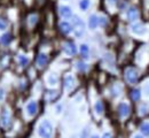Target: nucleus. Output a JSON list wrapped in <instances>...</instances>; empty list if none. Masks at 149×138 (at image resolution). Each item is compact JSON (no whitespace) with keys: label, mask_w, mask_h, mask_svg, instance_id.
Instances as JSON below:
<instances>
[{"label":"nucleus","mask_w":149,"mask_h":138,"mask_svg":"<svg viewBox=\"0 0 149 138\" xmlns=\"http://www.w3.org/2000/svg\"><path fill=\"white\" fill-rule=\"evenodd\" d=\"M38 134H39V136L41 138H51L52 137V134H53L52 124L48 121L44 120L39 124V127H38Z\"/></svg>","instance_id":"1"},{"label":"nucleus","mask_w":149,"mask_h":138,"mask_svg":"<svg viewBox=\"0 0 149 138\" xmlns=\"http://www.w3.org/2000/svg\"><path fill=\"white\" fill-rule=\"evenodd\" d=\"M138 71L134 69V68H127L125 70V79L130 83V84H134L136 81H138Z\"/></svg>","instance_id":"2"},{"label":"nucleus","mask_w":149,"mask_h":138,"mask_svg":"<svg viewBox=\"0 0 149 138\" xmlns=\"http://www.w3.org/2000/svg\"><path fill=\"white\" fill-rule=\"evenodd\" d=\"M130 106L126 102L119 104V106H118V114H119L120 118H127L130 115Z\"/></svg>","instance_id":"3"},{"label":"nucleus","mask_w":149,"mask_h":138,"mask_svg":"<svg viewBox=\"0 0 149 138\" xmlns=\"http://www.w3.org/2000/svg\"><path fill=\"white\" fill-rule=\"evenodd\" d=\"M74 30H76V35L77 36H81L83 32H84V23L83 21L80 20L79 18H74Z\"/></svg>","instance_id":"4"},{"label":"nucleus","mask_w":149,"mask_h":138,"mask_svg":"<svg viewBox=\"0 0 149 138\" xmlns=\"http://www.w3.org/2000/svg\"><path fill=\"white\" fill-rule=\"evenodd\" d=\"M63 50H64V52H65L68 55H74V54H76V52H77L76 45H74V43H71V41L65 43L64 46H63Z\"/></svg>","instance_id":"5"},{"label":"nucleus","mask_w":149,"mask_h":138,"mask_svg":"<svg viewBox=\"0 0 149 138\" xmlns=\"http://www.w3.org/2000/svg\"><path fill=\"white\" fill-rule=\"evenodd\" d=\"M139 18H140V13L135 7H131L130 9L127 11V19L130 21H132V22L136 21Z\"/></svg>","instance_id":"6"},{"label":"nucleus","mask_w":149,"mask_h":138,"mask_svg":"<svg viewBox=\"0 0 149 138\" xmlns=\"http://www.w3.org/2000/svg\"><path fill=\"white\" fill-rule=\"evenodd\" d=\"M38 106L36 101H30L26 106V112H28V115L29 116H35L36 113H37Z\"/></svg>","instance_id":"7"},{"label":"nucleus","mask_w":149,"mask_h":138,"mask_svg":"<svg viewBox=\"0 0 149 138\" xmlns=\"http://www.w3.org/2000/svg\"><path fill=\"white\" fill-rule=\"evenodd\" d=\"M131 30H132V32L135 34V35H143V34L146 32V29H145V27H143L141 23H135V24H133V25L131 27Z\"/></svg>","instance_id":"8"},{"label":"nucleus","mask_w":149,"mask_h":138,"mask_svg":"<svg viewBox=\"0 0 149 138\" xmlns=\"http://www.w3.org/2000/svg\"><path fill=\"white\" fill-rule=\"evenodd\" d=\"M10 123V114L8 112V109H5L2 113V118H1V127L7 128Z\"/></svg>","instance_id":"9"},{"label":"nucleus","mask_w":149,"mask_h":138,"mask_svg":"<svg viewBox=\"0 0 149 138\" xmlns=\"http://www.w3.org/2000/svg\"><path fill=\"white\" fill-rule=\"evenodd\" d=\"M60 14L64 19H69V18L72 16V12L68 6H61L60 7Z\"/></svg>","instance_id":"10"},{"label":"nucleus","mask_w":149,"mask_h":138,"mask_svg":"<svg viewBox=\"0 0 149 138\" xmlns=\"http://www.w3.org/2000/svg\"><path fill=\"white\" fill-rule=\"evenodd\" d=\"M74 76H71V75H69V76H67L65 78H64V88L67 89V90H71L72 88L74 86Z\"/></svg>","instance_id":"11"},{"label":"nucleus","mask_w":149,"mask_h":138,"mask_svg":"<svg viewBox=\"0 0 149 138\" xmlns=\"http://www.w3.org/2000/svg\"><path fill=\"white\" fill-rule=\"evenodd\" d=\"M47 61H48V57L46 55V54H44V53H41V54H39L37 58V64L40 67V68H42L44 66H46V63H47Z\"/></svg>","instance_id":"12"},{"label":"nucleus","mask_w":149,"mask_h":138,"mask_svg":"<svg viewBox=\"0 0 149 138\" xmlns=\"http://www.w3.org/2000/svg\"><path fill=\"white\" fill-rule=\"evenodd\" d=\"M60 30H61L63 34L68 35V34L71 32L72 28H71V25H70L68 22H61V23H60Z\"/></svg>","instance_id":"13"},{"label":"nucleus","mask_w":149,"mask_h":138,"mask_svg":"<svg viewBox=\"0 0 149 138\" xmlns=\"http://www.w3.org/2000/svg\"><path fill=\"white\" fill-rule=\"evenodd\" d=\"M99 24V18L96 15H91L90 16V20H88V27L91 29H95Z\"/></svg>","instance_id":"14"},{"label":"nucleus","mask_w":149,"mask_h":138,"mask_svg":"<svg viewBox=\"0 0 149 138\" xmlns=\"http://www.w3.org/2000/svg\"><path fill=\"white\" fill-rule=\"evenodd\" d=\"M88 52H90V48L87 45H85V44L80 45V53H81L83 58H85V59L88 58Z\"/></svg>","instance_id":"15"},{"label":"nucleus","mask_w":149,"mask_h":138,"mask_svg":"<svg viewBox=\"0 0 149 138\" xmlns=\"http://www.w3.org/2000/svg\"><path fill=\"white\" fill-rule=\"evenodd\" d=\"M94 109H95V112H96V114H102L103 113V104L101 102V101H96V104H95V106H94Z\"/></svg>","instance_id":"16"},{"label":"nucleus","mask_w":149,"mask_h":138,"mask_svg":"<svg viewBox=\"0 0 149 138\" xmlns=\"http://www.w3.org/2000/svg\"><path fill=\"white\" fill-rule=\"evenodd\" d=\"M10 37H12V36H10L9 34H5V35H2V36H1V38H0L1 44H3V45L9 44V41L12 40V38H10Z\"/></svg>","instance_id":"17"},{"label":"nucleus","mask_w":149,"mask_h":138,"mask_svg":"<svg viewBox=\"0 0 149 138\" xmlns=\"http://www.w3.org/2000/svg\"><path fill=\"white\" fill-rule=\"evenodd\" d=\"M131 97H132V99H133L134 101H138L139 99L141 98V93H140V90H138V89L133 90V91H132V93H131Z\"/></svg>","instance_id":"18"},{"label":"nucleus","mask_w":149,"mask_h":138,"mask_svg":"<svg viewBox=\"0 0 149 138\" xmlns=\"http://www.w3.org/2000/svg\"><path fill=\"white\" fill-rule=\"evenodd\" d=\"M140 130L145 136H149V123H142Z\"/></svg>","instance_id":"19"},{"label":"nucleus","mask_w":149,"mask_h":138,"mask_svg":"<svg viewBox=\"0 0 149 138\" xmlns=\"http://www.w3.org/2000/svg\"><path fill=\"white\" fill-rule=\"evenodd\" d=\"M79 7L83 11H86L90 7V0H80L79 1Z\"/></svg>","instance_id":"20"},{"label":"nucleus","mask_w":149,"mask_h":138,"mask_svg":"<svg viewBox=\"0 0 149 138\" xmlns=\"http://www.w3.org/2000/svg\"><path fill=\"white\" fill-rule=\"evenodd\" d=\"M47 82H48L49 85H55V84H57V77H56V75L51 74V75L47 77Z\"/></svg>","instance_id":"21"},{"label":"nucleus","mask_w":149,"mask_h":138,"mask_svg":"<svg viewBox=\"0 0 149 138\" xmlns=\"http://www.w3.org/2000/svg\"><path fill=\"white\" fill-rule=\"evenodd\" d=\"M19 64H21L22 67H24V66H26V64H28V62H29V59H28L26 57H24V55H19Z\"/></svg>","instance_id":"22"},{"label":"nucleus","mask_w":149,"mask_h":138,"mask_svg":"<svg viewBox=\"0 0 149 138\" xmlns=\"http://www.w3.org/2000/svg\"><path fill=\"white\" fill-rule=\"evenodd\" d=\"M57 97V91H48L47 92V99L49 100H53Z\"/></svg>","instance_id":"23"},{"label":"nucleus","mask_w":149,"mask_h":138,"mask_svg":"<svg viewBox=\"0 0 149 138\" xmlns=\"http://www.w3.org/2000/svg\"><path fill=\"white\" fill-rule=\"evenodd\" d=\"M37 15H31L30 18H29V23H30V25L31 27H33L35 24H36V22H37Z\"/></svg>","instance_id":"24"},{"label":"nucleus","mask_w":149,"mask_h":138,"mask_svg":"<svg viewBox=\"0 0 149 138\" xmlns=\"http://www.w3.org/2000/svg\"><path fill=\"white\" fill-rule=\"evenodd\" d=\"M147 111H148V106H147V105H145V104H142V105H141V107H140V114H141V115H143V114H146V113H147Z\"/></svg>","instance_id":"25"},{"label":"nucleus","mask_w":149,"mask_h":138,"mask_svg":"<svg viewBox=\"0 0 149 138\" xmlns=\"http://www.w3.org/2000/svg\"><path fill=\"white\" fill-rule=\"evenodd\" d=\"M77 68H78L79 70H81V71H83V70H85L87 67H86V64H85V63H83V62H77Z\"/></svg>","instance_id":"26"},{"label":"nucleus","mask_w":149,"mask_h":138,"mask_svg":"<svg viewBox=\"0 0 149 138\" xmlns=\"http://www.w3.org/2000/svg\"><path fill=\"white\" fill-rule=\"evenodd\" d=\"M6 27H7V22L5 20H2V19H0V30L6 29Z\"/></svg>","instance_id":"27"},{"label":"nucleus","mask_w":149,"mask_h":138,"mask_svg":"<svg viewBox=\"0 0 149 138\" xmlns=\"http://www.w3.org/2000/svg\"><path fill=\"white\" fill-rule=\"evenodd\" d=\"M99 23H100L101 25H104V24L107 23V21H106V18H103V16H102V18H100V19H99Z\"/></svg>","instance_id":"28"},{"label":"nucleus","mask_w":149,"mask_h":138,"mask_svg":"<svg viewBox=\"0 0 149 138\" xmlns=\"http://www.w3.org/2000/svg\"><path fill=\"white\" fill-rule=\"evenodd\" d=\"M102 138H111V135L109 134V132H106L104 135H103V137Z\"/></svg>","instance_id":"29"},{"label":"nucleus","mask_w":149,"mask_h":138,"mask_svg":"<svg viewBox=\"0 0 149 138\" xmlns=\"http://www.w3.org/2000/svg\"><path fill=\"white\" fill-rule=\"evenodd\" d=\"M3 97V90L2 89H0V99Z\"/></svg>","instance_id":"30"},{"label":"nucleus","mask_w":149,"mask_h":138,"mask_svg":"<svg viewBox=\"0 0 149 138\" xmlns=\"http://www.w3.org/2000/svg\"><path fill=\"white\" fill-rule=\"evenodd\" d=\"M133 138H143V137H142L141 135H135V136H134Z\"/></svg>","instance_id":"31"},{"label":"nucleus","mask_w":149,"mask_h":138,"mask_svg":"<svg viewBox=\"0 0 149 138\" xmlns=\"http://www.w3.org/2000/svg\"><path fill=\"white\" fill-rule=\"evenodd\" d=\"M92 138H99V137H97V136H93Z\"/></svg>","instance_id":"32"}]
</instances>
